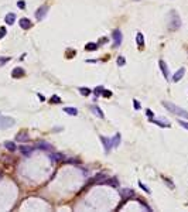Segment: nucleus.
I'll use <instances>...</instances> for the list:
<instances>
[{
  "mask_svg": "<svg viewBox=\"0 0 188 212\" xmlns=\"http://www.w3.org/2000/svg\"><path fill=\"white\" fill-rule=\"evenodd\" d=\"M64 112L68 114H72V116H76L78 114V109L75 108H64Z\"/></svg>",
  "mask_w": 188,
  "mask_h": 212,
  "instance_id": "4be33fe9",
  "label": "nucleus"
},
{
  "mask_svg": "<svg viewBox=\"0 0 188 212\" xmlns=\"http://www.w3.org/2000/svg\"><path fill=\"white\" fill-rule=\"evenodd\" d=\"M168 30H178V28L181 27V20H180V16L177 14V11H170V14H168Z\"/></svg>",
  "mask_w": 188,
  "mask_h": 212,
  "instance_id": "f03ea898",
  "label": "nucleus"
},
{
  "mask_svg": "<svg viewBox=\"0 0 188 212\" xmlns=\"http://www.w3.org/2000/svg\"><path fill=\"white\" fill-rule=\"evenodd\" d=\"M33 150H34L33 147H27V146H21V147H20V151H21L24 156H30V154L33 153Z\"/></svg>",
  "mask_w": 188,
  "mask_h": 212,
  "instance_id": "a211bd4d",
  "label": "nucleus"
},
{
  "mask_svg": "<svg viewBox=\"0 0 188 212\" xmlns=\"http://www.w3.org/2000/svg\"><path fill=\"white\" fill-rule=\"evenodd\" d=\"M139 185H140V188H141V190L144 191V192H147V194H150V190H149V188H147V187H146V185L143 184L141 181H139Z\"/></svg>",
  "mask_w": 188,
  "mask_h": 212,
  "instance_id": "c85d7f7f",
  "label": "nucleus"
},
{
  "mask_svg": "<svg viewBox=\"0 0 188 212\" xmlns=\"http://www.w3.org/2000/svg\"><path fill=\"white\" fill-rule=\"evenodd\" d=\"M178 123H180V125L183 126V127L185 129V130H188V122H184V120H178Z\"/></svg>",
  "mask_w": 188,
  "mask_h": 212,
  "instance_id": "2f4dec72",
  "label": "nucleus"
},
{
  "mask_svg": "<svg viewBox=\"0 0 188 212\" xmlns=\"http://www.w3.org/2000/svg\"><path fill=\"white\" fill-rule=\"evenodd\" d=\"M163 106H164L168 112H171V113H174V114H178V116H181V117H185V119L188 120V112L185 109L180 108V106L171 103V102H167V100H163Z\"/></svg>",
  "mask_w": 188,
  "mask_h": 212,
  "instance_id": "f257e3e1",
  "label": "nucleus"
},
{
  "mask_svg": "<svg viewBox=\"0 0 188 212\" xmlns=\"http://www.w3.org/2000/svg\"><path fill=\"white\" fill-rule=\"evenodd\" d=\"M184 74H185V69H184V68H180V69H178L177 72L174 74V76H172V81H174V82H178V81H180V79H181V78L184 76Z\"/></svg>",
  "mask_w": 188,
  "mask_h": 212,
  "instance_id": "4468645a",
  "label": "nucleus"
},
{
  "mask_svg": "<svg viewBox=\"0 0 188 212\" xmlns=\"http://www.w3.org/2000/svg\"><path fill=\"white\" fill-rule=\"evenodd\" d=\"M16 120L9 116H0V129H9L11 126H14Z\"/></svg>",
  "mask_w": 188,
  "mask_h": 212,
  "instance_id": "7ed1b4c3",
  "label": "nucleus"
},
{
  "mask_svg": "<svg viewBox=\"0 0 188 212\" xmlns=\"http://www.w3.org/2000/svg\"><path fill=\"white\" fill-rule=\"evenodd\" d=\"M7 34V30H6V27H0V38H3Z\"/></svg>",
  "mask_w": 188,
  "mask_h": 212,
  "instance_id": "7c9ffc66",
  "label": "nucleus"
},
{
  "mask_svg": "<svg viewBox=\"0 0 188 212\" xmlns=\"http://www.w3.org/2000/svg\"><path fill=\"white\" fill-rule=\"evenodd\" d=\"M110 140H112V147H118L119 144H120V140H122L120 133H116V134L113 136V139H110Z\"/></svg>",
  "mask_w": 188,
  "mask_h": 212,
  "instance_id": "f3484780",
  "label": "nucleus"
},
{
  "mask_svg": "<svg viewBox=\"0 0 188 212\" xmlns=\"http://www.w3.org/2000/svg\"><path fill=\"white\" fill-rule=\"evenodd\" d=\"M38 98H40V100H41V102H43V100H45V98H44L41 93H38Z\"/></svg>",
  "mask_w": 188,
  "mask_h": 212,
  "instance_id": "c9c22d12",
  "label": "nucleus"
},
{
  "mask_svg": "<svg viewBox=\"0 0 188 212\" xmlns=\"http://www.w3.org/2000/svg\"><path fill=\"white\" fill-rule=\"evenodd\" d=\"M4 21L7 23V24H14V21H16V14H14V13H7L4 17Z\"/></svg>",
  "mask_w": 188,
  "mask_h": 212,
  "instance_id": "2eb2a0df",
  "label": "nucleus"
},
{
  "mask_svg": "<svg viewBox=\"0 0 188 212\" xmlns=\"http://www.w3.org/2000/svg\"><path fill=\"white\" fill-rule=\"evenodd\" d=\"M133 105H134V109H136V110H140V109H141V105H140V102H139V100H136V99L133 100Z\"/></svg>",
  "mask_w": 188,
  "mask_h": 212,
  "instance_id": "c756f323",
  "label": "nucleus"
},
{
  "mask_svg": "<svg viewBox=\"0 0 188 212\" xmlns=\"http://www.w3.org/2000/svg\"><path fill=\"white\" fill-rule=\"evenodd\" d=\"M91 112L95 114V116H98V117H101V119H105V114H103V112L101 110V108H99V106H96V105L91 106Z\"/></svg>",
  "mask_w": 188,
  "mask_h": 212,
  "instance_id": "f8f14e48",
  "label": "nucleus"
},
{
  "mask_svg": "<svg viewBox=\"0 0 188 212\" xmlns=\"http://www.w3.org/2000/svg\"><path fill=\"white\" fill-rule=\"evenodd\" d=\"M150 122L157 126H160V127H170V123L166 119H150Z\"/></svg>",
  "mask_w": 188,
  "mask_h": 212,
  "instance_id": "9b49d317",
  "label": "nucleus"
},
{
  "mask_svg": "<svg viewBox=\"0 0 188 212\" xmlns=\"http://www.w3.org/2000/svg\"><path fill=\"white\" fill-rule=\"evenodd\" d=\"M28 140V133L26 130H21L19 131L16 134V141H20V143H24V141Z\"/></svg>",
  "mask_w": 188,
  "mask_h": 212,
  "instance_id": "0eeeda50",
  "label": "nucleus"
},
{
  "mask_svg": "<svg viewBox=\"0 0 188 212\" xmlns=\"http://www.w3.org/2000/svg\"><path fill=\"white\" fill-rule=\"evenodd\" d=\"M102 184H107V185H112V187H115V188H118V185H119V182H118V179L115 178H106L105 181H103Z\"/></svg>",
  "mask_w": 188,
  "mask_h": 212,
  "instance_id": "dca6fc26",
  "label": "nucleus"
},
{
  "mask_svg": "<svg viewBox=\"0 0 188 212\" xmlns=\"http://www.w3.org/2000/svg\"><path fill=\"white\" fill-rule=\"evenodd\" d=\"M116 62H118V65H119V66H123L124 64H126V60H124V57H118Z\"/></svg>",
  "mask_w": 188,
  "mask_h": 212,
  "instance_id": "393cba45",
  "label": "nucleus"
},
{
  "mask_svg": "<svg viewBox=\"0 0 188 212\" xmlns=\"http://www.w3.org/2000/svg\"><path fill=\"white\" fill-rule=\"evenodd\" d=\"M112 37H113V45H115V47H119V45L122 44V40H123L122 31H120V30H113Z\"/></svg>",
  "mask_w": 188,
  "mask_h": 212,
  "instance_id": "39448f33",
  "label": "nucleus"
},
{
  "mask_svg": "<svg viewBox=\"0 0 188 212\" xmlns=\"http://www.w3.org/2000/svg\"><path fill=\"white\" fill-rule=\"evenodd\" d=\"M17 6H19L20 9H24V7H26V1H24V0H20V1L17 3Z\"/></svg>",
  "mask_w": 188,
  "mask_h": 212,
  "instance_id": "72a5a7b5",
  "label": "nucleus"
},
{
  "mask_svg": "<svg viewBox=\"0 0 188 212\" xmlns=\"http://www.w3.org/2000/svg\"><path fill=\"white\" fill-rule=\"evenodd\" d=\"M47 13H48V6L43 4L41 7H38V10L36 11V18H37L38 21H41V20H44V18H45Z\"/></svg>",
  "mask_w": 188,
  "mask_h": 212,
  "instance_id": "20e7f679",
  "label": "nucleus"
},
{
  "mask_svg": "<svg viewBox=\"0 0 188 212\" xmlns=\"http://www.w3.org/2000/svg\"><path fill=\"white\" fill-rule=\"evenodd\" d=\"M98 48V44L96 43H88L85 45V49L86 51H95Z\"/></svg>",
  "mask_w": 188,
  "mask_h": 212,
  "instance_id": "5701e85b",
  "label": "nucleus"
},
{
  "mask_svg": "<svg viewBox=\"0 0 188 212\" xmlns=\"http://www.w3.org/2000/svg\"><path fill=\"white\" fill-rule=\"evenodd\" d=\"M146 113H147V116H149V117H150V119H153V117H154V113H153V112H151V110H147V112H146Z\"/></svg>",
  "mask_w": 188,
  "mask_h": 212,
  "instance_id": "f704fd0d",
  "label": "nucleus"
},
{
  "mask_svg": "<svg viewBox=\"0 0 188 212\" xmlns=\"http://www.w3.org/2000/svg\"><path fill=\"white\" fill-rule=\"evenodd\" d=\"M102 91H103V88H102V86H98L96 89L93 91V93H95V98H98V96H99V95L102 93Z\"/></svg>",
  "mask_w": 188,
  "mask_h": 212,
  "instance_id": "cd10ccee",
  "label": "nucleus"
},
{
  "mask_svg": "<svg viewBox=\"0 0 188 212\" xmlns=\"http://www.w3.org/2000/svg\"><path fill=\"white\" fill-rule=\"evenodd\" d=\"M158 65H160V69H161V72H163L164 78H166V79H168V76H170V71H168V66H167V64L163 60H161L160 62H158Z\"/></svg>",
  "mask_w": 188,
  "mask_h": 212,
  "instance_id": "9d476101",
  "label": "nucleus"
},
{
  "mask_svg": "<svg viewBox=\"0 0 188 212\" xmlns=\"http://www.w3.org/2000/svg\"><path fill=\"white\" fill-rule=\"evenodd\" d=\"M24 75H26V71L23 69V68H20V66H17V68H14V69L11 71V76L13 78H23Z\"/></svg>",
  "mask_w": 188,
  "mask_h": 212,
  "instance_id": "6e6552de",
  "label": "nucleus"
},
{
  "mask_svg": "<svg viewBox=\"0 0 188 212\" xmlns=\"http://www.w3.org/2000/svg\"><path fill=\"white\" fill-rule=\"evenodd\" d=\"M101 139V141L103 143V148H105V153H109L110 151V148H112V140L110 139H107V137H105V136H101L99 137Z\"/></svg>",
  "mask_w": 188,
  "mask_h": 212,
  "instance_id": "423d86ee",
  "label": "nucleus"
},
{
  "mask_svg": "<svg viewBox=\"0 0 188 212\" xmlns=\"http://www.w3.org/2000/svg\"><path fill=\"white\" fill-rule=\"evenodd\" d=\"M4 147L9 150V151H16V144L13 143V141H4Z\"/></svg>",
  "mask_w": 188,
  "mask_h": 212,
  "instance_id": "aec40b11",
  "label": "nucleus"
},
{
  "mask_svg": "<svg viewBox=\"0 0 188 212\" xmlns=\"http://www.w3.org/2000/svg\"><path fill=\"white\" fill-rule=\"evenodd\" d=\"M79 92L82 93V95H85V96H88V95L91 93V89H88V88H79Z\"/></svg>",
  "mask_w": 188,
  "mask_h": 212,
  "instance_id": "a878e982",
  "label": "nucleus"
},
{
  "mask_svg": "<svg viewBox=\"0 0 188 212\" xmlns=\"http://www.w3.org/2000/svg\"><path fill=\"white\" fill-rule=\"evenodd\" d=\"M112 95H113V93L110 92V91H106V89H103V91H102V96H103V98H110Z\"/></svg>",
  "mask_w": 188,
  "mask_h": 212,
  "instance_id": "bb28decb",
  "label": "nucleus"
},
{
  "mask_svg": "<svg viewBox=\"0 0 188 212\" xmlns=\"http://www.w3.org/2000/svg\"><path fill=\"white\" fill-rule=\"evenodd\" d=\"M136 43H137V45H144V35L141 33H137L136 34Z\"/></svg>",
  "mask_w": 188,
  "mask_h": 212,
  "instance_id": "6ab92c4d",
  "label": "nucleus"
},
{
  "mask_svg": "<svg viewBox=\"0 0 188 212\" xmlns=\"http://www.w3.org/2000/svg\"><path fill=\"white\" fill-rule=\"evenodd\" d=\"M59 102H61V98L57 96V95H54L53 98L50 99V103H59Z\"/></svg>",
  "mask_w": 188,
  "mask_h": 212,
  "instance_id": "b1692460",
  "label": "nucleus"
},
{
  "mask_svg": "<svg viewBox=\"0 0 188 212\" xmlns=\"http://www.w3.org/2000/svg\"><path fill=\"white\" fill-rule=\"evenodd\" d=\"M120 194H122V198H123V202L126 199H129L130 196L134 195V191L130 190V188H124V190H120Z\"/></svg>",
  "mask_w": 188,
  "mask_h": 212,
  "instance_id": "1a4fd4ad",
  "label": "nucleus"
},
{
  "mask_svg": "<svg viewBox=\"0 0 188 212\" xmlns=\"http://www.w3.org/2000/svg\"><path fill=\"white\" fill-rule=\"evenodd\" d=\"M19 24H20V27H21L23 30H28V28L31 27V21H30L28 18H20Z\"/></svg>",
  "mask_w": 188,
  "mask_h": 212,
  "instance_id": "ddd939ff",
  "label": "nucleus"
},
{
  "mask_svg": "<svg viewBox=\"0 0 188 212\" xmlns=\"http://www.w3.org/2000/svg\"><path fill=\"white\" fill-rule=\"evenodd\" d=\"M37 147L38 148H44V150H53V147L50 146V144H47L45 141H38V144H37Z\"/></svg>",
  "mask_w": 188,
  "mask_h": 212,
  "instance_id": "412c9836",
  "label": "nucleus"
},
{
  "mask_svg": "<svg viewBox=\"0 0 188 212\" xmlns=\"http://www.w3.org/2000/svg\"><path fill=\"white\" fill-rule=\"evenodd\" d=\"M9 61H10V57H6V58L1 57V58H0V65H3L4 62H9Z\"/></svg>",
  "mask_w": 188,
  "mask_h": 212,
  "instance_id": "473e14b6",
  "label": "nucleus"
}]
</instances>
